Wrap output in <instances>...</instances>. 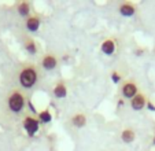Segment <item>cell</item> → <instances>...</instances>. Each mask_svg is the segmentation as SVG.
I'll return each mask as SVG.
<instances>
[{"instance_id": "14", "label": "cell", "mask_w": 155, "mask_h": 151, "mask_svg": "<svg viewBox=\"0 0 155 151\" xmlns=\"http://www.w3.org/2000/svg\"><path fill=\"white\" fill-rule=\"evenodd\" d=\"M51 119H52V116H51V113L48 110H44V111H41V113L38 114V121L40 122L47 124V122H51Z\"/></svg>"}, {"instance_id": "12", "label": "cell", "mask_w": 155, "mask_h": 151, "mask_svg": "<svg viewBox=\"0 0 155 151\" xmlns=\"http://www.w3.org/2000/svg\"><path fill=\"white\" fill-rule=\"evenodd\" d=\"M135 137H136L135 131H132V129H124L122 133H121V139L125 143H132L135 140Z\"/></svg>"}, {"instance_id": "7", "label": "cell", "mask_w": 155, "mask_h": 151, "mask_svg": "<svg viewBox=\"0 0 155 151\" xmlns=\"http://www.w3.org/2000/svg\"><path fill=\"white\" fill-rule=\"evenodd\" d=\"M100 48H102V52L106 54V55H113L115 51V41L111 40V39H108V40L103 41L102 45H100Z\"/></svg>"}, {"instance_id": "5", "label": "cell", "mask_w": 155, "mask_h": 151, "mask_svg": "<svg viewBox=\"0 0 155 151\" xmlns=\"http://www.w3.org/2000/svg\"><path fill=\"white\" fill-rule=\"evenodd\" d=\"M122 95L125 96V98L133 99L137 95V87H136V84H133V82H126V84H124Z\"/></svg>"}, {"instance_id": "3", "label": "cell", "mask_w": 155, "mask_h": 151, "mask_svg": "<svg viewBox=\"0 0 155 151\" xmlns=\"http://www.w3.org/2000/svg\"><path fill=\"white\" fill-rule=\"evenodd\" d=\"M38 126H40V121L33 118V117H26V118L24 119V128H25V131L28 132L29 136H35V135L37 133Z\"/></svg>"}, {"instance_id": "2", "label": "cell", "mask_w": 155, "mask_h": 151, "mask_svg": "<svg viewBox=\"0 0 155 151\" xmlns=\"http://www.w3.org/2000/svg\"><path fill=\"white\" fill-rule=\"evenodd\" d=\"M8 107L11 111L14 113H19L22 109L25 107V98L21 95L19 92H12L11 95L8 96Z\"/></svg>"}, {"instance_id": "6", "label": "cell", "mask_w": 155, "mask_h": 151, "mask_svg": "<svg viewBox=\"0 0 155 151\" xmlns=\"http://www.w3.org/2000/svg\"><path fill=\"white\" fill-rule=\"evenodd\" d=\"M146 103H147L146 96H144V95H140V93H137L135 98L132 99L130 106H132V109H133V110H141V109L146 106Z\"/></svg>"}, {"instance_id": "13", "label": "cell", "mask_w": 155, "mask_h": 151, "mask_svg": "<svg viewBox=\"0 0 155 151\" xmlns=\"http://www.w3.org/2000/svg\"><path fill=\"white\" fill-rule=\"evenodd\" d=\"M17 10H18V12H19V15L26 17V15H29V12H30V6H29V3H26V2H21V3L18 4Z\"/></svg>"}, {"instance_id": "8", "label": "cell", "mask_w": 155, "mask_h": 151, "mask_svg": "<svg viewBox=\"0 0 155 151\" xmlns=\"http://www.w3.org/2000/svg\"><path fill=\"white\" fill-rule=\"evenodd\" d=\"M135 12H136L135 6L130 3H124L120 6V14L124 15V17H132Z\"/></svg>"}, {"instance_id": "9", "label": "cell", "mask_w": 155, "mask_h": 151, "mask_svg": "<svg viewBox=\"0 0 155 151\" xmlns=\"http://www.w3.org/2000/svg\"><path fill=\"white\" fill-rule=\"evenodd\" d=\"M85 122H87V117L82 113H77L76 116H73V118H71V124H73L76 128H82L85 125Z\"/></svg>"}, {"instance_id": "16", "label": "cell", "mask_w": 155, "mask_h": 151, "mask_svg": "<svg viewBox=\"0 0 155 151\" xmlns=\"http://www.w3.org/2000/svg\"><path fill=\"white\" fill-rule=\"evenodd\" d=\"M111 79H113V81H114V82H118L121 80V76L118 74L117 72H113L111 73Z\"/></svg>"}, {"instance_id": "4", "label": "cell", "mask_w": 155, "mask_h": 151, "mask_svg": "<svg viewBox=\"0 0 155 151\" xmlns=\"http://www.w3.org/2000/svg\"><path fill=\"white\" fill-rule=\"evenodd\" d=\"M56 58L52 55V54H47V55H44L43 61H41V66L44 67L45 70H54L56 67Z\"/></svg>"}, {"instance_id": "15", "label": "cell", "mask_w": 155, "mask_h": 151, "mask_svg": "<svg viewBox=\"0 0 155 151\" xmlns=\"http://www.w3.org/2000/svg\"><path fill=\"white\" fill-rule=\"evenodd\" d=\"M25 48H26V51L29 54H36L37 52V47H36V43L33 40H28L26 43H25Z\"/></svg>"}, {"instance_id": "1", "label": "cell", "mask_w": 155, "mask_h": 151, "mask_svg": "<svg viewBox=\"0 0 155 151\" xmlns=\"http://www.w3.org/2000/svg\"><path fill=\"white\" fill-rule=\"evenodd\" d=\"M37 70L35 67L29 66L25 67L22 72L19 73V84L25 88H30L37 82Z\"/></svg>"}, {"instance_id": "18", "label": "cell", "mask_w": 155, "mask_h": 151, "mask_svg": "<svg viewBox=\"0 0 155 151\" xmlns=\"http://www.w3.org/2000/svg\"><path fill=\"white\" fill-rule=\"evenodd\" d=\"M152 142H154V144H155V135H154V140H152Z\"/></svg>"}, {"instance_id": "10", "label": "cell", "mask_w": 155, "mask_h": 151, "mask_svg": "<svg viewBox=\"0 0 155 151\" xmlns=\"http://www.w3.org/2000/svg\"><path fill=\"white\" fill-rule=\"evenodd\" d=\"M26 28L30 32L38 30V28H40V19H38V17H30L29 19L26 21Z\"/></svg>"}, {"instance_id": "17", "label": "cell", "mask_w": 155, "mask_h": 151, "mask_svg": "<svg viewBox=\"0 0 155 151\" xmlns=\"http://www.w3.org/2000/svg\"><path fill=\"white\" fill-rule=\"evenodd\" d=\"M148 107H150V109H151V110H155V107H154V106H152V105H151V103H148Z\"/></svg>"}, {"instance_id": "11", "label": "cell", "mask_w": 155, "mask_h": 151, "mask_svg": "<svg viewBox=\"0 0 155 151\" xmlns=\"http://www.w3.org/2000/svg\"><path fill=\"white\" fill-rule=\"evenodd\" d=\"M54 95H55L56 98H66V95H68V88H66V85H64L63 82L56 84L55 88H54Z\"/></svg>"}]
</instances>
